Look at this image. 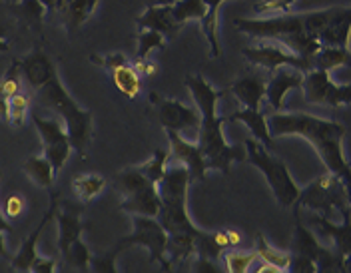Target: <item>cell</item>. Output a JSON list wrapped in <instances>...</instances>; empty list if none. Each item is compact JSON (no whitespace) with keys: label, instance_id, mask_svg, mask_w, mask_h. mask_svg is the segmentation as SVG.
I'll use <instances>...</instances> for the list:
<instances>
[{"label":"cell","instance_id":"6da1fadb","mask_svg":"<svg viewBox=\"0 0 351 273\" xmlns=\"http://www.w3.org/2000/svg\"><path fill=\"white\" fill-rule=\"evenodd\" d=\"M339 6L311 12H287L278 16H256V18H236L234 26L241 34L256 40H278L298 54L313 58L319 50V32L337 14Z\"/></svg>","mask_w":351,"mask_h":273},{"label":"cell","instance_id":"7a4b0ae2","mask_svg":"<svg viewBox=\"0 0 351 273\" xmlns=\"http://www.w3.org/2000/svg\"><path fill=\"white\" fill-rule=\"evenodd\" d=\"M186 86L192 94L196 108L202 114V128L197 136V146L206 159V168L221 174H230L234 161L247 159L245 146L228 144L223 136V126L228 124L223 116H218V102L223 90H216L202 74L186 76Z\"/></svg>","mask_w":351,"mask_h":273},{"label":"cell","instance_id":"3957f363","mask_svg":"<svg viewBox=\"0 0 351 273\" xmlns=\"http://www.w3.org/2000/svg\"><path fill=\"white\" fill-rule=\"evenodd\" d=\"M267 126L274 138L300 136L306 138L313 146L326 170L337 176H343L350 170V161L343 152L346 128L339 122H333L322 116L306 112H274L267 118Z\"/></svg>","mask_w":351,"mask_h":273},{"label":"cell","instance_id":"277c9868","mask_svg":"<svg viewBox=\"0 0 351 273\" xmlns=\"http://www.w3.org/2000/svg\"><path fill=\"white\" fill-rule=\"evenodd\" d=\"M34 98L40 102V106L50 110L64 122L68 136L72 142L74 152H78L82 158L88 156L92 136H94V118L90 110H84L72 94L66 90L58 72L44 84L43 88L34 92Z\"/></svg>","mask_w":351,"mask_h":273},{"label":"cell","instance_id":"5b68a950","mask_svg":"<svg viewBox=\"0 0 351 273\" xmlns=\"http://www.w3.org/2000/svg\"><path fill=\"white\" fill-rule=\"evenodd\" d=\"M190 172L182 164L168 166L164 178L158 183L160 190V211L158 220L168 231V235H180V233H190L197 235L202 229L192 222L188 213V187H190Z\"/></svg>","mask_w":351,"mask_h":273},{"label":"cell","instance_id":"8992f818","mask_svg":"<svg viewBox=\"0 0 351 273\" xmlns=\"http://www.w3.org/2000/svg\"><path fill=\"white\" fill-rule=\"evenodd\" d=\"M243 146H245V152H247V159L262 172L269 190L274 192V196L278 200V204L282 207L295 205L302 187L291 178L289 168H287L284 159L269 154L267 148L263 146L262 142H258L256 138H247Z\"/></svg>","mask_w":351,"mask_h":273},{"label":"cell","instance_id":"52a82bcc","mask_svg":"<svg viewBox=\"0 0 351 273\" xmlns=\"http://www.w3.org/2000/svg\"><path fill=\"white\" fill-rule=\"evenodd\" d=\"M116 190L122 194L124 202L120 204L122 211H128L132 216H152L158 218L160 211V190L158 183L152 182L142 170L138 168H126L122 170L116 180Z\"/></svg>","mask_w":351,"mask_h":273},{"label":"cell","instance_id":"ba28073f","mask_svg":"<svg viewBox=\"0 0 351 273\" xmlns=\"http://www.w3.org/2000/svg\"><path fill=\"white\" fill-rule=\"evenodd\" d=\"M132 224L134 231L122 237L116 248L120 251L134 246L146 248L150 253V261L160 263L162 272H172V265L168 261V231L160 224V220L152 216H132Z\"/></svg>","mask_w":351,"mask_h":273},{"label":"cell","instance_id":"9c48e42d","mask_svg":"<svg viewBox=\"0 0 351 273\" xmlns=\"http://www.w3.org/2000/svg\"><path fill=\"white\" fill-rule=\"evenodd\" d=\"M295 205L307 207L328 218H331L335 209L341 211L348 205V192L341 176L326 170V174H322L319 178H315L313 182H309L306 187L300 190V198Z\"/></svg>","mask_w":351,"mask_h":273},{"label":"cell","instance_id":"30bf717a","mask_svg":"<svg viewBox=\"0 0 351 273\" xmlns=\"http://www.w3.org/2000/svg\"><path fill=\"white\" fill-rule=\"evenodd\" d=\"M243 56L252 66L269 70V72H276V70L284 68V66L298 68L302 72L313 70V60L311 58L298 54L295 50L287 48L278 40H258L254 46H245Z\"/></svg>","mask_w":351,"mask_h":273},{"label":"cell","instance_id":"8fae6325","mask_svg":"<svg viewBox=\"0 0 351 273\" xmlns=\"http://www.w3.org/2000/svg\"><path fill=\"white\" fill-rule=\"evenodd\" d=\"M32 124L36 126V132L40 134L44 146V156L50 159L54 172L58 174L72 154V142L68 136L64 122L56 118H44V116L32 114Z\"/></svg>","mask_w":351,"mask_h":273},{"label":"cell","instance_id":"7c38bea8","mask_svg":"<svg viewBox=\"0 0 351 273\" xmlns=\"http://www.w3.org/2000/svg\"><path fill=\"white\" fill-rule=\"evenodd\" d=\"M300 211H302V207L295 205V233H293V242H291V251L302 253V255H307L309 259H313L315 265H317V273L343 272V257L333 248L331 250L324 248L317 242V237L309 229L304 228Z\"/></svg>","mask_w":351,"mask_h":273},{"label":"cell","instance_id":"4fadbf2b","mask_svg":"<svg viewBox=\"0 0 351 273\" xmlns=\"http://www.w3.org/2000/svg\"><path fill=\"white\" fill-rule=\"evenodd\" d=\"M158 118L166 130H174L180 136L190 142H197L199 128H202V114L196 106H186L180 100H160L158 104Z\"/></svg>","mask_w":351,"mask_h":273},{"label":"cell","instance_id":"5bb4252c","mask_svg":"<svg viewBox=\"0 0 351 273\" xmlns=\"http://www.w3.org/2000/svg\"><path fill=\"white\" fill-rule=\"evenodd\" d=\"M166 134H168V144H170V161L186 166L192 183L204 182L208 168H206V159L202 156L197 142H190L174 130H166Z\"/></svg>","mask_w":351,"mask_h":273},{"label":"cell","instance_id":"9a60e30c","mask_svg":"<svg viewBox=\"0 0 351 273\" xmlns=\"http://www.w3.org/2000/svg\"><path fill=\"white\" fill-rule=\"evenodd\" d=\"M304 74L306 72L289 68V66L271 72V78L265 84V100H267L271 112H282L285 108V96L289 92L304 88Z\"/></svg>","mask_w":351,"mask_h":273},{"label":"cell","instance_id":"2e32d148","mask_svg":"<svg viewBox=\"0 0 351 273\" xmlns=\"http://www.w3.org/2000/svg\"><path fill=\"white\" fill-rule=\"evenodd\" d=\"M56 209H58V196L54 194V196L50 198L48 209L44 211L43 220L38 222V226L34 228V231L22 242L21 250L16 251L14 257L10 259V268H12L14 272H32V265H34V261H36V257H38V239H40V235H43L44 228L54 220Z\"/></svg>","mask_w":351,"mask_h":273},{"label":"cell","instance_id":"e0dca14e","mask_svg":"<svg viewBox=\"0 0 351 273\" xmlns=\"http://www.w3.org/2000/svg\"><path fill=\"white\" fill-rule=\"evenodd\" d=\"M341 224H335V222H331L328 216H317V213H313L311 216V222H313V226L319 229V233H324V235H328L329 239H331V246H333V250L337 251L341 257H346V255H350L351 253V207L350 204L346 205L341 211Z\"/></svg>","mask_w":351,"mask_h":273},{"label":"cell","instance_id":"ac0fdd59","mask_svg":"<svg viewBox=\"0 0 351 273\" xmlns=\"http://www.w3.org/2000/svg\"><path fill=\"white\" fill-rule=\"evenodd\" d=\"M16 62H19V68H21L24 82L30 86L32 92L43 88L44 84L58 72L54 62H52V58L40 48H34L32 52H28L24 58L16 60Z\"/></svg>","mask_w":351,"mask_h":273},{"label":"cell","instance_id":"d6986e66","mask_svg":"<svg viewBox=\"0 0 351 273\" xmlns=\"http://www.w3.org/2000/svg\"><path fill=\"white\" fill-rule=\"evenodd\" d=\"M265 78L262 74H245L238 78L232 86L230 92L236 96V100L240 102L243 108L250 110H262V102L265 100Z\"/></svg>","mask_w":351,"mask_h":273},{"label":"cell","instance_id":"ffe728a7","mask_svg":"<svg viewBox=\"0 0 351 273\" xmlns=\"http://www.w3.org/2000/svg\"><path fill=\"white\" fill-rule=\"evenodd\" d=\"M138 28H148V30H158L162 32L168 40L180 32L182 24L176 21L172 6H162V4H152L148 6L138 18H136Z\"/></svg>","mask_w":351,"mask_h":273},{"label":"cell","instance_id":"44dd1931","mask_svg":"<svg viewBox=\"0 0 351 273\" xmlns=\"http://www.w3.org/2000/svg\"><path fill=\"white\" fill-rule=\"evenodd\" d=\"M98 4H100V0H60L56 14L60 16V21L64 24L66 32L74 34L94 14Z\"/></svg>","mask_w":351,"mask_h":273},{"label":"cell","instance_id":"7402d4cb","mask_svg":"<svg viewBox=\"0 0 351 273\" xmlns=\"http://www.w3.org/2000/svg\"><path fill=\"white\" fill-rule=\"evenodd\" d=\"M56 226H58V250L64 255L66 251L70 250V246L82 237V231H84V222H82V216L80 211L76 209H70V207H58L56 209Z\"/></svg>","mask_w":351,"mask_h":273},{"label":"cell","instance_id":"603a6c76","mask_svg":"<svg viewBox=\"0 0 351 273\" xmlns=\"http://www.w3.org/2000/svg\"><path fill=\"white\" fill-rule=\"evenodd\" d=\"M351 40V6H339L337 14L319 32V44L343 46L348 48Z\"/></svg>","mask_w":351,"mask_h":273},{"label":"cell","instance_id":"cb8c5ba5","mask_svg":"<svg viewBox=\"0 0 351 273\" xmlns=\"http://www.w3.org/2000/svg\"><path fill=\"white\" fill-rule=\"evenodd\" d=\"M226 122H241L252 132V136L258 142H262L267 150L274 146V136H271L269 126H267V116H263L262 110L241 108V110H236L230 116H226Z\"/></svg>","mask_w":351,"mask_h":273},{"label":"cell","instance_id":"d4e9b609","mask_svg":"<svg viewBox=\"0 0 351 273\" xmlns=\"http://www.w3.org/2000/svg\"><path fill=\"white\" fill-rule=\"evenodd\" d=\"M333 84L331 74L328 70L313 68L304 74V96L307 104L313 106H326V96H328L329 86Z\"/></svg>","mask_w":351,"mask_h":273},{"label":"cell","instance_id":"484cf974","mask_svg":"<svg viewBox=\"0 0 351 273\" xmlns=\"http://www.w3.org/2000/svg\"><path fill=\"white\" fill-rule=\"evenodd\" d=\"M313 68L331 70L351 66V50L343 46H319V50L313 54Z\"/></svg>","mask_w":351,"mask_h":273},{"label":"cell","instance_id":"4316f807","mask_svg":"<svg viewBox=\"0 0 351 273\" xmlns=\"http://www.w3.org/2000/svg\"><path fill=\"white\" fill-rule=\"evenodd\" d=\"M22 170H24V174H26L32 182L36 183L38 187H44V190L52 187L54 178H56V172H54L50 159L46 158L44 154H40V156H32V158L26 159L24 166H22Z\"/></svg>","mask_w":351,"mask_h":273},{"label":"cell","instance_id":"83f0119b","mask_svg":"<svg viewBox=\"0 0 351 273\" xmlns=\"http://www.w3.org/2000/svg\"><path fill=\"white\" fill-rule=\"evenodd\" d=\"M72 187H74V194L80 202H92L104 192L106 180L98 174H82V176L74 178Z\"/></svg>","mask_w":351,"mask_h":273},{"label":"cell","instance_id":"f1b7e54d","mask_svg":"<svg viewBox=\"0 0 351 273\" xmlns=\"http://www.w3.org/2000/svg\"><path fill=\"white\" fill-rule=\"evenodd\" d=\"M256 253H258V257H260L262 261H267V263L276 265V268H278L282 273L287 272L289 261H291V253H287V251H282V250H276L274 246H269V244H267V239L263 237L262 231H258V233H256Z\"/></svg>","mask_w":351,"mask_h":273},{"label":"cell","instance_id":"f546056e","mask_svg":"<svg viewBox=\"0 0 351 273\" xmlns=\"http://www.w3.org/2000/svg\"><path fill=\"white\" fill-rule=\"evenodd\" d=\"M112 82H114V86L118 90L130 100H134L140 94V74L136 72V68L132 64L112 70Z\"/></svg>","mask_w":351,"mask_h":273},{"label":"cell","instance_id":"4dcf8cb0","mask_svg":"<svg viewBox=\"0 0 351 273\" xmlns=\"http://www.w3.org/2000/svg\"><path fill=\"white\" fill-rule=\"evenodd\" d=\"M170 6H172L176 21L182 26L190 23V21L199 23L204 18V14L208 12V6H206L204 0H176L174 4H170Z\"/></svg>","mask_w":351,"mask_h":273},{"label":"cell","instance_id":"1f68e13d","mask_svg":"<svg viewBox=\"0 0 351 273\" xmlns=\"http://www.w3.org/2000/svg\"><path fill=\"white\" fill-rule=\"evenodd\" d=\"M64 270H74V272H90V259H92V251L88 250V246L80 239H76L70 250L64 255Z\"/></svg>","mask_w":351,"mask_h":273},{"label":"cell","instance_id":"d6a6232c","mask_svg":"<svg viewBox=\"0 0 351 273\" xmlns=\"http://www.w3.org/2000/svg\"><path fill=\"white\" fill-rule=\"evenodd\" d=\"M166 44H168V38H166L162 32L142 28V30L138 32L136 56H138V58H150V52H154V50H164Z\"/></svg>","mask_w":351,"mask_h":273},{"label":"cell","instance_id":"836d02e7","mask_svg":"<svg viewBox=\"0 0 351 273\" xmlns=\"http://www.w3.org/2000/svg\"><path fill=\"white\" fill-rule=\"evenodd\" d=\"M168 166H170V148L168 150H154V154L150 156V159L144 164V166H140V170L152 180V182L160 183V180L164 178V174H166V170H168Z\"/></svg>","mask_w":351,"mask_h":273},{"label":"cell","instance_id":"e575fe53","mask_svg":"<svg viewBox=\"0 0 351 273\" xmlns=\"http://www.w3.org/2000/svg\"><path fill=\"white\" fill-rule=\"evenodd\" d=\"M221 257H223L226 270H228L230 273H245V272H250L252 263L258 259V253H256V251H247V253H243V251L230 250V251H223V253H221Z\"/></svg>","mask_w":351,"mask_h":273},{"label":"cell","instance_id":"d590c367","mask_svg":"<svg viewBox=\"0 0 351 273\" xmlns=\"http://www.w3.org/2000/svg\"><path fill=\"white\" fill-rule=\"evenodd\" d=\"M16 12L24 23L40 26L48 10L40 0H16Z\"/></svg>","mask_w":351,"mask_h":273},{"label":"cell","instance_id":"8d00e7d4","mask_svg":"<svg viewBox=\"0 0 351 273\" xmlns=\"http://www.w3.org/2000/svg\"><path fill=\"white\" fill-rule=\"evenodd\" d=\"M22 82H24L22 72L21 68H19V62L14 60V62L10 64V68L6 70V74L2 76V80H0V94L6 96V98L16 96V94L22 90Z\"/></svg>","mask_w":351,"mask_h":273},{"label":"cell","instance_id":"74e56055","mask_svg":"<svg viewBox=\"0 0 351 273\" xmlns=\"http://www.w3.org/2000/svg\"><path fill=\"white\" fill-rule=\"evenodd\" d=\"M223 251L226 250L219 246L214 233L199 231V235L196 237V255H204V257H210V259H216L218 261Z\"/></svg>","mask_w":351,"mask_h":273},{"label":"cell","instance_id":"f35d334b","mask_svg":"<svg viewBox=\"0 0 351 273\" xmlns=\"http://www.w3.org/2000/svg\"><path fill=\"white\" fill-rule=\"evenodd\" d=\"M28 110H30V94L19 92L16 96H12L10 98V124L22 128L28 118Z\"/></svg>","mask_w":351,"mask_h":273},{"label":"cell","instance_id":"ab89813d","mask_svg":"<svg viewBox=\"0 0 351 273\" xmlns=\"http://www.w3.org/2000/svg\"><path fill=\"white\" fill-rule=\"evenodd\" d=\"M295 0H260L254 6L256 16H278V14H287L291 12V6Z\"/></svg>","mask_w":351,"mask_h":273},{"label":"cell","instance_id":"60d3db41","mask_svg":"<svg viewBox=\"0 0 351 273\" xmlns=\"http://www.w3.org/2000/svg\"><path fill=\"white\" fill-rule=\"evenodd\" d=\"M118 255H120V250L118 248H114L108 253H102V255H92V259H90V272H96V273H118V263H116V259H118Z\"/></svg>","mask_w":351,"mask_h":273},{"label":"cell","instance_id":"b9f144b4","mask_svg":"<svg viewBox=\"0 0 351 273\" xmlns=\"http://www.w3.org/2000/svg\"><path fill=\"white\" fill-rule=\"evenodd\" d=\"M90 62L94 64V66H100V68L104 70H116L120 68V66H126V64H130V60H128V56L124 54V52H112V54H90Z\"/></svg>","mask_w":351,"mask_h":273},{"label":"cell","instance_id":"7bdbcfd3","mask_svg":"<svg viewBox=\"0 0 351 273\" xmlns=\"http://www.w3.org/2000/svg\"><path fill=\"white\" fill-rule=\"evenodd\" d=\"M351 104V84H337L333 82L329 86L328 96H326V106L331 108H341Z\"/></svg>","mask_w":351,"mask_h":273},{"label":"cell","instance_id":"ee69618b","mask_svg":"<svg viewBox=\"0 0 351 273\" xmlns=\"http://www.w3.org/2000/svg\"><path fill=\"white\" fill-rule=\"evenodd\" d=\"M287 272L293 273H317V265L313 259H309L307 255H302V253H293L291 251V261H289V268Z\"/></svg>","mask_w":351,"mask_h":273},{"label":"cell","instance_id":"f6af8a7d","mask_svg":"<svg viewBox=\"0 0 351 273\" xmlns=\"http://www.w3.org/2000/svg\"><path fill=\"white\" fill-rule=\"evenodd\" d=\"M24 211H26V200L22 198L21 194H12L10 198H6V202H4V216L8 220L21 218Z\"/></svg>","mask_w":351,"mask_h":273},{"label":"cell","instance_id":"bcb514c9","mask_svg":"<svg viewBox=\"0 0 351 273\" xmlns=\"http://www.w3.org/2000/svg\"><path fill=\"white\" fill-rule=\"evenodd\" d=\"M58 270V259H54V257H43V255H38L36 257V261H34V265H32V272L34 273H52Z\"/></svg>","mask_w":351,"mask_h":273},{"label":"cell","instance_id":"7dc6e473","mask_svg":"<svg viewBox=\"0 0 351 273\" xmlns=\"http://www.w3.org/2000/svg\"><path fill=\"white\" fill-rule=\"evenodd\" d=\"M132 66L136 68V72L140 74V76H152L156 74V70H158V64L150 60V58H134V62H132Z\"/></svg>","mask_w":351,"mask_h":273},{"label":"cell","instance_id":"c3c4849f","mask_svg":"<svg viewBox=\"0 0 351 273\" xmlns=\"http://www.w3.org/2000/svg\"><path fill=\"white\" fill-rule=\"evenodd\" d=\"M0 120L10 122V98L0 94Z\"/></svg>","mask_w":351,"mask_h":273},{"label":"cell","instance_id":"681fc988","mask_svg":"<svg viewBox=\"0 0 351 273\" xmlns=\"http://www.w3.org/2000/svg\"><path fill=\"white\" fill-rule=\"evenodd\" d=\"M226 233H228V242H230V248H238L241 242V235L240 231H236V229H226Z\"/></svg>","mask_w":351,"mask_h":273},{"label":"cell","instance_id":"f907efd6","mask_svg":"<svg viewBox=\"0 0 351 273\" xmlns=\"http://www.w3.org/2000/svg\"><path fill=\"white\" fill-rule=\"evenodd\" d=\"M341 180H343V185H346V192H348V204L351 207V168L341 176Z\"/></svg>","mask_w":351,"mask_h":273},{"label":"cell","instance_id":"816d5d0a","mask_svg":"<svg viewBox=\"0 0 351 273\" xmlns=\"http://www.w3.org/2000/svg\"><path fill=\"white\" fill-rule=\"evenodd\" d=\"M204 2H206V6H208V12H212V14H218L219 4H221L223 0H204Z\"/></svg>","mask_w":351,"mask_h":273},{"label":"cell","instance_id":"f5cc1de1","mask_svg":"<svg viewBox=\"0 0 351 273\" xmlns=\"http://www.w3.org/2000/svg\"><path fill=\"white\" fill-rule=\"evenodd\" d=\"M44 4V8L48 10V12H56V8H58V2L60 0H40Z\"/></svg>","mask_w":351,"mask_h":273},{"label":"cell","instance_id":"db71d44e","mask_svg":"<svg viewBox=\"0 0 351 273\" xmlns=\"http://www.w3.org/2000/svg\"><path fill=\"white\" fill-rule=\"evenodd\" d=\"M258 272H260V273H263V272L282 273V272H280V270H278V268H276V265H271V263H267V261H263L262 265H260V268H258Z\"/></svg>","mask_w":351,"mask_h":273},{"label":"cell","instance_id":"11a10c76","mask_svg":"<svg viewBox=\"0 0 351 273\" xmlns=\"http://www.w3.org/2000/svg\"><path fill=\"white\" fill-rule=\"evenodd\" d=\"M8 50H10V42L6 40V36H4V32L0 28V52H8Z\"/></svg>","mask_w":351,"mask_h":273},{"label":"cell","instance_id":"9f6ffc18","mask_svg":"<svg viewBox=\"0 0 351 273\" xmlns=\"http://www.w3.org/2000/svg\"><path fill=\"white\" fill-rule=\"evenodd\" d=\"M0 257H8V250H6V239H4V231H0Z\"/></svg>","mask_w":351,"mask_h":273},{"label":"cell","instance_id":"6f0895ef","mask_svg":"<svg viewBox=\"0 0 351 273\" xmlns=\"http://www.w3.org/2000/svg\"><path fill=\"white\" fill-rule=\"evenodd\" d=\"M0 231H4V233H12V228H10V224L2 218V213H0Z\"/></svg>","mask_w":351,"mask_h":273},{"label":"cell","instance_id":"680465c9","mask_svg":"<svg viewBox=\"0 0 351 273\" xmlns=\"http://www.w3.org/2000/svg\"><path fill=\"white\" fill-rule=\"evenodd\" d=\"M343 272L351 273V253L343 257Z\"/></svg>","mask_w":351,"mask_h":273},{"label":"cell","instance_id":"91938a15","mask_svg":"<svg viewBox=\"0 0 351 273\" xmlns=\"http://www.w3.org/2000/svg\"><path fill=\"white\" fill-rule=\"evenodd\" d=\"M176 0H154V4H162V6H170V4H174Z\"/></svg>","mask_w":351,"mask_h":273},{"label":"cell","instance_id":"94428289","mask_svg":"<svg viewBox=\"0 0 351 273\" xmlns=\"http://www.w3.org/2000/svg\"><path fill=\"white\" fill-rule=\"evenodd\" d=\"M348 48H350V50H351V40H350V46H348Z\"/></svg>","mask_w":351,"mask_h":273},{"label":"cell","instance_id":"6125c7cd","mask_svg":"<svg viewBox=\"0 0 351 273\" xmlns=\"http://www.w3.org/2000/svg\"><path fill=\"white\" fill-rule=\"evenodd\" d=\"M350 6H351V2H350Z\"/></svg>","mask_w":351,"mask_h":273}]
</instances>
